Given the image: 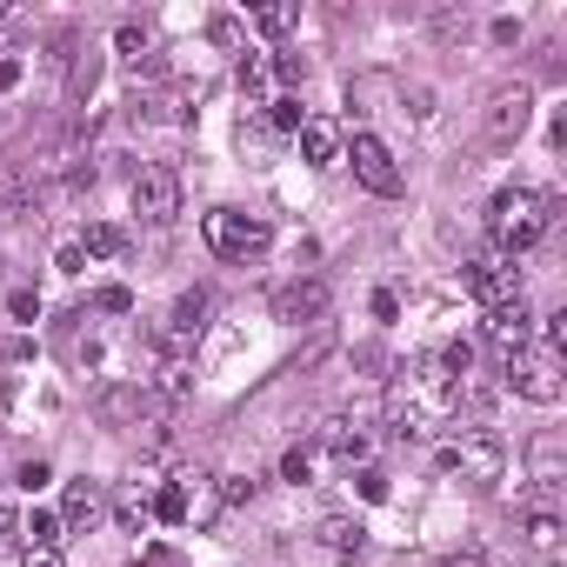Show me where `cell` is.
<instances>
[{
  "mask_svg": "<svg viewBox=\"0 0 567 567\" xmlns=\"http://www.w3.org/2000/svg\"><path fill=\"white\" fill-rule=\"evenodd\" d=\"M461 408V381L447 374L441 354H414L401 374H394V434L401 441H427L454 421Z\"/></svg>",
  "mask_w": 567,
  "mask_h": 567,
  "instance_id": "cell-1",
  "label": "cell"
},
{
  "mask_svg": "<svg viewBox=\"0 0 567 567\" xmlns=\"http://www.w3.org/2000/svg\"><path fill=\"white\" fill-rule=\"evenodd\" d=\"M547 227H554V200L534 194V187H501L487 200V234H494V254H507V260L527 254V247H540Z\"/></svg>",
  "mask_w": 567,
  "mask_h": 567,
  "instance_id": "cell-2",
  "label": "cell"
},
{
  "mask_svg": "<svg viewBox=\"0 0 567 567\" xmlns=\"http://www.w3.org/2000/svg\"><path fill=\"white\" fill-rule=\"evenodd\" d=\"M434 467H441V474H461V481H474V487H494V481L507 474V441H501L494 427H461L454 441L434 447Z\"/></svg>",
  "mask_w": 567,
  "mask_h": 567,
  "instance_id": "cell-3",
  "label": "cell"
},
{
  "mask_svg": "<svg viewBox=\"0 0 567 567\" xmlns=\"http://www.w3.org/2000/svg\"><path fill=\"white\" fill-rule=\"evenodd\" d=\"M501 374H507V388H514L520 401H534V408H560V401H567V374H560V354H554V348H520V354L501 361Z\"/></svg>",
  "mask_w": 567,
  "mask_h": 567,
  "instance_id": "cell-4",
  "label": "cell"
},
{
  "mask_svg": "<svg viewBox=\"0 0 567 567\" xmlns=\"http://www.w3.org/2000/svg\"><path fill=\"white\" fill-rule=\"evenodd\" d=\"M200 234H207V247H214L220 260H260V254L274 247V227H267L260 214H240V207H214V214L200 220Z\"/></svg>",
  "mask_w": 567,
  "mask_h": 567,
  "instance_id": "cell-5",
  "label": "cell"
},
{
  "mask_svg": "<svg viewBox=\"0 0 567 567\" xmlns=\"http://www.w3.org/2000/svg\"><path fill=\"white\" fill-rule=\"evenodd\" d=\"M341 161H354V181L368 187V194H381V200H394L408 181H401V161L388 154V141L381 134H354L348 147H341Z\"/></svg>",
  "mask_w": 567,
  "mask_h": 567,
  "instance_id": "cell-6",
  "label": "cell"
},
{
  "mask_svg": "<svg viewBox=\"0 0 567 567\" xmlns=\"http://www.w3.org/2000/svg\"><path fill=\"white\" fill-rule=\"evenodd\" d=\"M461 280H467V295H474L481 308L520 301V267H514L507 254H474V260H461Z\"/></svg>",
  "mask_w": 567,
  "mask_h": 567,
  "instance_id": "cell-7",
  "label": "cell"
},
{
  "mask_svg": "<svg viewBox=\"0 0 567 567\" xmlns=\"http://www.w3.org/2000/svg\"><path fill=\"white\" fill-rule=\"evenodd\" d=\"M134 214H141L147 227H167V220L181 214V174H174V167H141V174H134Z\"/></svg>",
  "mask_w": 567,
  "mask_h": 567,
  "instance_id": "cell-8",
  "label": "cell"
},
{
  "mask_svg": "<svg viewBox=\"0 0 567 567\" xmlns=\"http://www.w3.org/2000/svg\"><path fill=\"white\" fill-rule=\"evenodd\" d=\"M481 341L507 361V354H520V348H534V315H527V301H507V308H487L481 315Z\"/></svg>",
  "mask_w": 567,
  "mask_h": 567,
  "instance_id": "cell-9",
  "label": "cell"
},
{
  "mask_svg": "<svg viewBox=\"0 0 567 567\" xmlns=\"http://www.w3.org/2000/svg\"><path fill=\"white\" fill-rule=\"evenodd\" d=\"M161 414H167V401H161L154 388H141V381L101 394V421H107V427H141V421H161Z\"/></svg>",
  "mask_w": 567,
  "mask_h": 567,
  "instance_id": "cell-10",
  "label": "cell"
},
{
  "mask_svg": "<svg viewBox=\"0 0 567 567\" xmlns=\"http://www.w3.org/2000/svg\"><path fill=\"white\" fill-rule=\"evenodd\" d=\"M527 121H534V94L527 87H494V101H487V141H520Z\"/></svg>",
  "mask_w": 567,
  "mask_h": 567,
  "instance_id": "cell-11",
  "label": "cell"
},
{
  "mask_svg": "<svg viewBox=\"0 0 567 567\" xmlns=\"http://www.w3.org/2000/svg\"><path fill=\"white\" fill-rule=\"evenodd\" d=\"M328 280H288V288L274 295V321H288V328H301V321H321L328 315Z\"/></svg>",
  "mask_w": 567,
  "mask_h": 567,
  "instance_id": "cell-12",
  "label": "cell"
},
{
  "mask_svg": "<svg viewBox=\"0 0 567 567\" xmlns=\"http://www.w3.org/2000/svg\"><path fill=\"white\" fill-rule=\"evenodd\" d=\"M101 514H107L101 481H68V494H61V527H68V534H87Z\"/></svg>",
  "mask_w": 567,
  "mask_h": 567,
  "instance_id": "cell-13",
  "label": "cell"
},
{
  "mask_svg": "<svg viewBox=\"0 0 567 567\" xmlns=\"http://www.w3.org/2000/svg\"><path fill=\"white\" fill-rule=\"evenodd\" d=\"M321 447H328L341 467H368V454H374L368 427H354V421H328V427H321Z\"/></svg>",
  "mask_w": 567,
  "mask_h": 567,
  "instance_id": "cell-14",
  "label": "cell"
},
{
  "mask_svg": "<svg viewBox=\"0 0 567 567\" xmlns=\"http://www.w3.org/2000/svg\"><path fill=\"white\" fill-rule=\"evenodd\" d=\"M207 315H214V295H207V288H187V295L174 301V315H167V341H194V334L207 328Z\"/></svg>",
  "mask_w": 567,
  "mask_h": 567,
  "instance_id": "cell-15",
  "label": "cell"
},
{
  "mask_svg": "<svg viewBox=\"0 0 567 567\" xmlns=\"http://www.w3.org/2000/svg\"><path fill=\"white\" fill-rule=\"evenodd\" d=\"M295 141H301L308 167H334V161H341V127H334V121H315V114H308V127H301Z\"/></svg>",
  "mask_w": 567,
  "mask_h": 567,
  "instance_id": "cell-16",
  "label": "cell"
},
{
  "mask_svg": "<svg viewBox=\"0 0 567 567\" xmlns=\"http://www.w3.org/2000/svg\"><path fill=\"white\" fill-rule=\"evenodd\" d=\"M315 540H321L328 554H361V547H368V527H361L354 514H321Z\"/></svg>",
  "mask_w": 567,
  "mask_h": 567,
  "instance_id": "cell-17",
  "label": "cell"
},
{
  "mask_svg": "<svg viewBox=\"0 0 567 567\" xmlns=\"http://www.w3.org/2000/svg\"><path fill=\"white\" fill-rule=\"evenodd\" d=\"M74 247H81V260H121V254H127V234H121L114 220H87Z\"/></svg>",
  "mask_w": 567,
  "mask_h": 567,
  "instance_id": "cell-18",
  "label": "cell"
},
{
  "mask_svg": "<svg viewBox=\"0 0 567 567\" xmlns=\"http://www.w3.org/2000/svg\"><path fill=\"white\" fill-rule=\"evenodd\" d=\"M527 467H534V487H540V494H560V481H567V474H560V441H554V434H534Z\"/></svg>",
  "mask_w": 567,
  "mask_h": 567,
  "instance_id": "cell-19",
  "label": "cell"
},
{
  "mask_svg": "<svg viewBox=\"0 0 567 567\" xmlns=\"http://www.w3.org/2000/svg\"><path fill=\"white\" fill-rule=\"evenodd\" d=\"M520 534H527V547H540L547 560H554V554H560V540H567V527H560V514H554V507H527V514H520Z\"/></svg>",
  "mask_w": 567,
  "mask_h": 567,
  "instance_id": "cell-20",
  "label": "cell"
},
{
  "mask_svg": "<svg viewBox=\"0 0 567 567\" xmlns=\"http://www.w3.org/2000/svg\"><path fill=\"white\" fill-rule=\"evenodd\" d=\"M114 520H121L127 534H147V527H154V501H147L141 487H121V494H114Z\"/></svg>",
  "mask_w": 567,
  "mask_h": 567,
  "instance_id": "cell-21",
  "label": "cell"
},
{
  "mask_svg": "<svg viewBox=\"0 0 567 567\" xmlns=\"http://www.w3.org/2000/svg\"><path fill=\"white\" fill-rule=\"evenodd\" d=\"M68 540V527H61V514H48V507H34V514H21V547H61Z\"/></svg>",
  "mask_w": 567,
  "mask_h": 567,
  "instance_id": "cell-22",
  "label": "cell"
},
{
  "mask_svg": "<svg viewBox=\"0 0 567 567\" xmlns=\"http://www.w3.org/2000/svg\"><path fill=\"white\" fill-rule=\"evenodd\" d=\"M295 21H301V8H288V0H267V8H254V34H267V41L288 34Z\"/></svg>",
  "mask_w": 567,
  "mask_h": 567,
  "instance_id": "cell-23",
  "label": "cell"
},
{
  "mask_svg": "<svg viewBox=\"0 0 567 567\" xmlns=\"http://www.w3.org/2000/svg\"><path fill=\"white\" fill-rule=\"evenodd\" d=\"M315 461H321V447H288V454H280V481H295V487H308L315 481Z\"/></svg>",
  "mask_w": 567,
  "mask_h": 567,
  "instance_id": "cell-24",
  "label": "cell"
},
{
  "mask_svg": "<svg viewBox=\"0 0 567 567\" xmlns=\"http://www.w3.org/2000/svg\"><path fill=\"white\" fill-rule=\"evenodd\" d=\"M267 121H274V134H301L308 127V107L295 94H280V101H267Z\"/></svg>",
  "mask_w": 567,
  "mask_h": 567,
  "instance_id": "cell-25",
  "label": "cell"
},
{
  "mask_svg": "<svg viewBox=\"0 0 567 567\" xmlns=\"http://www.w3.org/2000/svg\"><path fill=\"white\" fill-rule=\"evenodd\" d=\"M114 48H121V61H127V68H154V54H147V48H154V41H147V28H134V21H127V28L114 34Z\"/></svg>",
  "mask_w": 567,
  "mask_h": 567,
  "instance_id": "cell-26",
  "label": "cell"
},
{
  "mask_svg": "<svg viewBox=\"0 0 567 567\" xmlns=\"http://www.w3.org/2000/svg\"><path fill=\"white\" fill-rule=\"evenodd\" d=\"M267 87H274V61H267V54H247V61H240V94L260 101Z\"/></svg>",
  "mask_w": 567,
  "mask_h": 567,
  "instance_id": "cell-27",
  "label": "cell"
},
{
  "mask_svg": "<svg viewBox=\"0 0 567 567\" xmlns=\"http://www.w3.org/2000/svg\"><path fill=\"white\" fill-rule=\"evenodd\" d=\"M154 520H167V527L187 520V487H181V481H167V487L154 494Z\"/></svg>",
  "mask_w": 567,
  "mask_h": 567,
  "instance_id": "cell-28",
  "label": "cell"
},
{
  "mask_svg": "<svg viewBox=\"0 0 567 567\" xmlns=\"http://www.w3.org/2000/svg\"><path fill=\"white\" fill-rule=\"evenodd\" d=\"M240 501H254V474H227L220 481V507H240Z\"/></svg>",
  "mask_w": 567,
  "mask_h": 567,
  "instance_id": "cell-29",
  "label": "cell"
},
{
  "mask_svg": "<svg viewBox=\"0 0 567 567\" xmlns=\"http://www.w3.org/2000/svg\"><path fill=\"white\" fill-rule=\"evenodd\" d=\"M21 74H28V61H21L14 48H0V94H8V87H21Z\"/></svg>",
  "mask_w": 567,
  "mask_h": 567,
  "instance_id": "cell-30",
  "label": "cell"
},
{
  "mask_svg": "<svg viewBox=\"0 0 567 567\" xmlns=\"http://www.w3.org/2000/svg\"><path fill=\"white\" fill-rule=\"evenodd\" d=\"M207 34H214V48H240V21H234V14H214Z\"/></svg>",
  "mask_w": 567,
  "mask_h": 567,
  "instance_id": "cell-31",
  "label": "cell"
},
{
  "mask_svg": "<svg viewBox=\"0 0 567 567\" xmlns=\"http://www.w3.org/2000/svg\"><path fill=\"white\" fill-rule=\"evenodd\" d=\"M274 61V81H308V61L301 54H267Z\"/></svg>",
  "mask_w": 567,
  "mask_h": 567,
  "instance_id": "cell-32",
  "label": "cell"
},
{
  "mask_svg": "<svg viewBox=\"0 0 567 567\" xmlns=\"http://www.w3.org/2000/svg\"><path fill=\"white\" fill-rule=\"evenodd\" d=\"M21 187H28V181H21L14 167H0V214H14V200H21Z\"/></svg>",
  "mask_w": 567,
  "mask_h": 567,
  "instance_id": "cell-33",
  "label": "cell"
},
{
  "mask_svg": "<svg viewBox=\"0 0 567 567\" xmlns=\"http://www.w3.org/2000/svg\"><path fill=\"white\" fill-rule=\"evenodd\" d=\"M94 308H101V315H127V308H134V295H127V288H101V295H94Z\"/></svg>",
  "mask_w": 567,
  "mask_h": 567,
  "instance_id": "cell-34",
  "label": "cell"
},
{
  "mask_svg": "<svg viewBox=\"0 0 567 567\" xmlns=\"http://www.w3.org/2000/svg\"><path fill=\"white\" fill-rule=\"evenodd\" d=\"M8 308H14V321H34V315H41V295H34V288H14Z\"/></svg>",
  "mask_w": 567,
  "mask_h": 567,
  "instance_id": "cell-35",
  "label": "cell"
},
{
  "mask_svg": "<svg viewBox=\"0 0 567 567\" xmlns=\"http://www.w3.org/2000/svg\"><path fill=\"white\" fill-rule=\"evenodd\" d=\"M354 481H361V501H388V474L381 467H361Z\"/></svg>",
  "mask_w": 567,
  "mask_h": 567,
  "instance_id": "cell-36",
  "label": "cell"
},
{
  "mask_svg": "<svg viewBox=\"0 0 567 567\" xmlns=\"http://www.w3.org/2000/svg\"><path fill=\"white\" fill-rule=\"evenodd\" d=\"M8 547H21V514L0 507V554H8Z\"/></svg>",
  "mask_w": 567,
  "mask_h": 567,
  "instance_id": "cell-37",
  "label": "cell"
},
{
  "mask_svg": "<svg viewBox=\"0 0 567 567\" xmlns=\"http://www.w3.org/2000/svg\"><path fill=\"white\" fill-rule=\"evenodd\" d=\"M441 567H494V560H487V554H481V547H467V554H447V560H441Z\"/></svg>",
  "mask_w": 567,
  "mask_h": 567,
  "instance_id": "cell-38",
  "label": "cell"
},
{
  "mask_svg": "<svg viewBox=\"0 0 567 567\" xmlns=\"http://www.w3.org/2000/svg\"><path fill=\"white\" fill-rule=\"evenodd\" d=\"M28 567H68L61 547H28Z\"/></svg>",
  "mask_w": 567,
  "mask_h": 567,
  "instance_id": "cell-39",
  "label": "cell"
},
{
  "mask_svg": "<svg viewBox=\"0 0 567 567\" xmlns=\"http://www.w3.org/2000/svg\"><path fill=\"white\" fill-rule=\"evenodd\" d=\"M0 21H8V8H0Z\"/></svg>",
  "mask_w": 567,
  "mask_h": 567,
  "instance_id": "cell-40",
  "label": "cell"
},
{
  "mask_svg": "<svg viewBox=\"0 0 567 567\" xmlns=\"http://www.w3.org/2000/svg\"><path fill=\"white\" fill-rule=\"evenodd\" d=\"M547 567H554V560H547Z\"/></svg>",
  "mask_w": 567,
  "mask_h": 567,
  "instance_id": "cell-41",
  "label": "cell"
}]
</instances>
